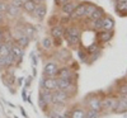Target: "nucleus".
<instances>
[{
  "mask_svg": "<svg viewBox=\"0 0 127 118\" xmlns=\"http://www.w3.org/2000/svg\"><path fill=\"white\" fill-rule=\"evenodd\" d=\"M70 99V94L64 91V90H54L52 91V104L56 105V107H60V105H65Z\"/></svg>",
  "mask_w": 127,
  "mask_h": 118,
  "instance_id": "obj_1",
  "label": "nucleus"
},
{
  "mask_svg": "<svg viewBox=\"0 0 127 118\" xmlns=\"http://www.w3.org/2000/svg\"><path fill=\"white\" fill-rule=\"evenodd\" d=\"M57 81V89L64 90L66 93H71V90L75 89V84H74V78H56Z\"/></svg>",
  "mask_w": 127,
  "mask_h": 118,
  "instance_id": "obj_2",
  "label": "nucleus"
},
{
  "mask_svg": "<svg viewBox=\"0 0 127 118\" xmlns=\"http://www.w3.org/2000/svg\"><path fill=\"white\" fill-rule=\"evenodd\" d=\"M59 70V65L55 61H48L43 66V76L45 78H56V74Z\"/></svg>",
  "mask_w": 127,
  "mask_h": 118,
  "instance_id": "obj_3",
  "label": "nucleus"
},
{
  "mask_svg": "<svg viewBox=\"0 0 127 118\" xmlns=\"http://www.w3.org/2000/svg\"><path fill=\"white\" fill-rule=\"evenodd\" d=\"M39 88H43V89H47V90H51L54 91L57 89V81H56V78H42L41 83H39Z\"/></svg>",
  "mask_w": 127,
  "mask_h": 118,
  "instance_id": "obj_4",
  "label": "nucleus"
},
{
  "mask_svg": "<svg viewBox=\"0 0 127 118\" xmlns=\"http://www.w3.org/2000/svg\"><path fill=\"white\" fill-rule=\"evenodd\" d=\"M10 55L13 56L14 59V62H20V60H22L23 55H24V51L22 47H19L17 43L12 46V51H10Z\"/></svg>",
  "mask_w": 127,
  "mask_h": 118,
  "instance_id": "obj_5",
  "label": "nucleus"
},
{
  "mask_svg": "<svg viewBox=\"0 0 127 118\" xmlns=\"http://www.w3.org/2000/svg\"><path fill=\"white\" fill-rule=\"evenodd\" d=\"M88 108L89 109H94V111H102V99L99 96H93L88 100Z\"/></svg>",
  "mask_w": 127,
  "mask_h": 118,
  "instance_id": "obj_6",
  "label": "nucleus"
},
{
  "mask_svg": "<svg viewBox=\"0 0 127 118\" xmlns=\"http://www.w3.org/2000/svg\"><path fill=\"white\" fill-rule=\"evenodd\" d=\"M33 14L38 20H43L46 18V14H47V6L45 4H38L36 6V10H34Z\"/></svg>",
  "mask_w": 127,
  "mask_h": 118,
  "instance_id": "obj_7",
  "label": "nucleus"
},
{
  "mask_svg": "<svg viewBox=\"0 0 127 118\" xmlns=\"http://www.w3.org/2000/svg\"><path fill=\"white\" fill-rule=\"evenodd\" d=\"M75 8H76V3H75V1H69V3H66V4L61 5V13H62L64 15L70 17V15L74 13Z\"/></svg>",
  "mask_w": 127,
  "mask_h": 118,
  "instance_id": "obj_8",
  "label": "nucleus"
},
{
  "mask_svg": "<svg viewBox=\"0 0 127 118\" xmlns=\"http://www.w3.org/2000/svg\"><path fill=\"white\" fill-rule=\"evenodd\" d=\"M39 98L43 100L47 105H52V91L41 88L39 89Z\"/></svg>",
  "mask_w": 127,
  "mask_h": 118,
  "instance_id": "obj_9",
  "label": "nucleus"
},
{
  "mask_svg": "<svg viewBox=\"0 0 127 118\" xmlns=\"http://www.w3.org/2000/svg\"><path fill=\"white\" fill-rule=\"evenodd\" d=\"M87 109L83 107H75L70 111V118H85Z\"/></svg>",
  "mask_w": 127,
  "mask_h": 118,
  "instance_id": "obj_10",
  "label": "nucleus"
},
{
  "mask_svg": "<svg viewBox=\"0 0 127 118\" xmlns=\"http://www.w3.org/2000/svg\"><path fill=\"white\" fill-rule=\"evenodd\" d=\"M85 9H87V3H79L76 4V8L74 10V13L70 15V17H76V18H80V17H85Z\"/></svg>",
  "mask_w": 127,
  "mask_h": 118,
  "instance_id": "obj_11",
  "label": "nucleus"
},
{
  "mask_svg": "<svg viewBox=\"0 0 127 118\" xmlns=\"http://www.w3.org/2000/svg\"><path fill=\"white\" fill-rule=\"evenodd\" d=\"M117 100L118 99H114V98H107L102 100V109H105V111H113L116 104H117Z\"/></svg>",
  "mask_w": 127,
  "mask_h": 118,
  "instance_id": "obj_12",
  "label": "nucleus"
},
{
  "mask_svg": "<svg viewBox=\"0 0 127 118\" xmlns=\"http://www.w3.org/2000/svg\"><path fill=\"white\" fill-rule=\"evenodd\" d=\"M114 28V20L112 17H103V24H102V30H113Z\"/></svg>",
  "mask_w": 127,
  "mask_h": 118,
  "instance_id": "obj_13",
  "label": "nucleus"
},
{
  "mask_svg": "<svg viewBox=\"0 0 127 118\" xmlns=\"http://www.w3.org/2000/svg\"><path fill=\"white\" fill-rule=\"evenodd\" d=\"M64 34H65V28H64V27H61V26H59V24H56V26L52 27V29H51V36L54 37V38H61Z\"/></svg>",
  "mask_w": 127,
  "mask_h": 118,
  "instance_id": "obj_14",
  "label": "nucleus"
},
{
  "mask_svg": "<svg viewBox=\"0 0 127 118\" xmlns=\"http://www.w3.org/2000/svg\"><path fill=\"white\" fill-rule=\"evenodd\" d=\"M56 78H74V74H72V71L69 69V67H59V70H57V74H56Z\"/></svg>",
  "mask_w": 127,
  "mask_h": 118,
  "instance_id": "obj_15",
  "label": "nucleus"
},
{
  "mask_svg": "<svg viewBox=\"0 0 127 118\" xmlns=\"http://www.w3.org/2000/svg\"><path fill=\"white\" fill-rule=\"evenodd\" d=\"M36 6H37V4L33 0H26L24 4H23V10L28 14H33L34 10H36Z\"/></svg>",
  "mask_w": 127,
  "mask_h": 118,
  "instance_id": "obj_16",
  "label": "nucleus"
},
{
  "mask_svg": "<svg viewBox=\"0 0 127 118\" xmlns=\"http://www.w3.org/2000/svg\"><path fill=\"white\" fill-rule=\"evenodd\" d=\"M5 14H8V17H10V18H17L20 14V9H18L13 4H9L8 5V10H6Z\"/></svg>",
  "mask_w": 127,
  "mask_h": 118,
  "instance_id": "obj_17",
  "label": "nucleus"
},
{
  "mask_svg": "<svg viewBox=\"0 0 127 118\" xmlns=\"http://www.w3.org/2000/svg\"><path fill=\"white\" fill-rule=\"evenodd\" d=\"M80 34V29L76 26H70L65 28V34L64 36H71V37H79Z\"/></svg>",
  "mask_w": 127,
  "mask_h": 118,
  "instance_id": "obj_18",
  "label": "nucleus"
},
{
  "mask_svg": "<svg viewBox=\"0 0 127 118\" xmlns=\"http://www.w3.org/2000/svg\"><path fill=\"white\" fill-rule=\"evenodd\" d=\"M98 37H99V41H102V42H108V41H111L112 37H113V32H112V30H109V32H107V30H100L99 33H98Z\"/></svg>",
  "mask_w": 127,
  "mask_h": 118,
  "instance_id": "obj_19",
  "label": "nucleus"
},
{
  "mask_svg": "<svg viewBox=\"0 0 127 118\" xmlns=\"http://www.w3.org/2000/svg\"><path fill=\"white\" fill-rule=\"evenodd\" d=\"M12 43L10 42H5V43H3L1 48H0V56H3V57H6L10 55V51H12Z\"/></svg>",
  "mask_w": 127,
  "mask_h": 118,
  "instance_id": "obj_20",
  "label": "nucleus"
},
{
  "mask_svg": "<svg viewBox=\"0 0 127 118\" xmlns=\"http://www.w3.org/2000/svg\"><path fill=\"white\" fill-rule=\"evenodd\" d=\"M104 17V12H103V9L102 8H95L94 10H93V13L89 15V18H90V20H97V19H102Z\"/></svg>",
  "mask_w": 127,
  "mask_h": 118,
  "instance_id": "obj_21",
  "label": "nucleus"
},
{
  "mask_svg": "<svg viewBox=\"0 0 127 118\" xmlns=\"http://www.w3.org/2000/svg\"><path fill=\"white\" fill-rule=\"evenodd\" d=\"M17 45L19 46V47H22V48H26L28 45H29V41H31V38H28L27 36H24V34H20L17 39Z\"/></svg>",
  "mask_w": 127,
  "mask_h": 118,
  "instance_id": "obj_22",
  "label": "nucleus"
},
{
  "mask_svg": "<svg viewBox=\"0 0 127 118\" xmlns=\"http://www.w3.org/2000/svg\"><path fill=\"white\" fill-rule=\"evenodd\" d=\"M56 57H57L59 61H62L64 62V61H66V57L70 59V52H69V50H60L56 53Z\"/></svg>",
  "mask_w": 127,
  "mask_h": 118,
  "instance_id": "obj_23",
  "label": "nucleus"
},
{
  "mask_svg": "<svg viewBox=\"0 0 127 118\" xmlns=\"http://www.w3.org/2000/svg\"><path fill=\"white\" fill-rule=\"evenodd\" d=\"M34 30H36L34 27H32V26H29V24H26L24 28H23V30H22V33H23L24 36H27L28 38H32V37L34 36Z\"/></svg>",
  "mask_w": 127,
  "mask_h": 118,
  "instance_id": "obj_24",
  "label": "nucleus"
},
{
  "mask_svg": "<svg viewBox=\"0 0 127 118\" xmlns=\"http://www.w3.org/2000/svg\"><path fill=\"white\" fill-rule=\"evenodd\" d=\"M92 24V29L93 30H100L102 29V24H103V18L102 19H97V20H90Z\"/></svg>",
  "mask_w": 127,
  "mask_h": 118,
  "instance_id": "obj_25",
  "label": "nucleus"
},
{
  "mask_svg": "<svg viewBox=\"0 0 127 118\" xmlns=\"http://www.w3.org/2000/svg\"><path fill=\"white\" fill-rule=\"evenodd\" d=\"M41 45H42V47H43L45 50H50L52 47V41H51L50 37H45L41 41Z\"/></svg>",
  "mask_w": 127,
  "mask_h": 118,
  "instance_id": "obj_26",
  "label": "nucleus"
},
{
  "mask_svg": "<svg viewBox=\"0 0 127 118\" xmlns=\"http://www.w3.org/2000/svg\"><path fill=\"white\" fill-rule=\"evenodd\" d=\"M97 8V5L93 4V3H87V9H85V17L89 18V15L93 13V10Z\"/></svg>",
  "mask_w": 127,
  "mask_h": 118,
  "instance_id": "obj_27",
  "label": "nucleus"
},
{
  "mask_svg": "<svg viewBox=\"0 0 127 118\" xmlns=\"http://www.w3.org/2000/svg\"><path fill=\"white\" fill-rule=\"evenodd\" d=\"M8 0H0V14H5L6 13V10H8Z\"/></svg>",
  "mask_w": 127,
  "mask_h": 118,
  "instance_id": "obj_28",
  "label": "nucleus"
},
{
  "mask_svg": "<svg viewBox=\"0 0 127 118\" xmlns=\"http://www.w3.org/2000/svg\"><path fill=\"white\" fill-rule=\"evenodd\" d=\"M66 41H67V43L70 46H76L79 43V41L80 38L79 37H71V36H66Z\"/></svg>",
  "mask_w": 127,
  "mask_h": 118,
  "instance_id": "obj_29",
  "label": "nucleus"
},
{
  "mask_svg": "<svg viewBox=\"0 0 127 118\" xmlns=\"http://www.w3.org/2000/svg\"><path fill=\"white\" fill-rule=\"evenodd\" d=\"M85 118H99V112L94 109H88Z\"/></svg>",
  "mask_w": 127,
  "mask_h": 118,
  "instance_id": "obj_30",
  "label": "nucleus"
},
{
  "mask_svg": "<svg viewBox=\"0 0 127 118\" xmlns=\"http://www.w3.org/2000/svg\"><path fill=\"white\" fill-rule=\"evenodd\" d=\"M10 4H13L14 6H17L18 9L22 10V9H23V4H24V1H23V0H12V1H10Z\"/></svg>",
  "mask_w": 127,
  "mask_h": 118,
  "instance_id": "obj_31",
  "label": "nucleus"
},
{
  "mask_svg": "<svg viewBox=\"0 0 127 118\" xmlns=\"http://www.w3.org/2000/svg\"><path fill=\"white\" fill-rule=\"evenodd\" d=\"M118 91H120L121 95H127V84H123L122 87H120Z\"/></svg>",
  "mask_w": 127,
  "mask_h": 118,
  "instance_id": "obj_32",
  "label": "nucleus"
},
{
  "mask_svg": "<svg viewBox=\"0 0 127 118\" xmlns=\"http://www.w3.org/2000/svg\"><path fill=\"white\" fill-rule=\"evenodd\" d=\"M69 1H72V0H55V4L56 5H64V4H66V3H69Z\"/></svg>",
  "mask_w": 127,
  "mask_h": 118,
  "instance_id": "obj_33",
  "label": "nucleus"
},
{
  "mask_svg": "<svg viewBox=\"0 0 127 118\" xmlns=\"http://www.w3.org/2000/svg\"><path fill=\"white\" fill-rule=\"evenodd\" d=\"M48 117H50V118H59V117H60V114H59V113H56V112H54V111H50Z\"/></svg>",
  "mask_w": 127,
  "mask_h": 118,
  "instance_id": "obj_34",
  "label": "nucleus"
},
{
  "mask_svg": "<svg viewBox=\"0 0 127 118\" xmlns=\"http://www.w3.org/2000/svg\"><path fill=\"white\" fill-rule=\"evenodd\" d=\"M55 46H61V43H62V41H61V38H54V42H52Z\"/></svg>",
  "mask_w": 127,
  "mask_h": 118,
  "instance_id": "obj_35",
  "label": "nucleus"
},
{
  "mask_svg": "<svg viewBox=\"0 0 127 118\" xmlns=\"http://www.w3.org/2000/svg\"><path fill=\"white\" fill-rule=\"evenodd\" d=\"M33 1L38 5V4H45V1H46V0H33Z\"/></svg>",
  "mask_w": 127,
  "mask_h": 118,
  "instance_id": "obj_36",
  "label": "nucleus"
},
{
  "mask_svg": "<svg viewBox=\"0 0 127 118\" xmlns=\"http://www.w3.org/2000/svg\"><path fill=\"white\" fill-rule=\"evenodd\" d=\"M3 37H4V33H3V30H0V41L3 39Z\"/></svg>",
  "mask_w": 127,
  "mask_h": 118,
  "instance_id": "obj_37",
  "label": "nucleus"
},
{
  "mask_svg": "<svg viewBox=\"0 0 127 118\" xmlns=\"http://www.w3.org/2000/svg\"><path fill=\"white\" fill-rule=\"evenodd\" d=\"M59 118H67V117H65V116H60Z\"/></svg>",
  "mask_w": 127,
  "mask_h": 118,
  "instance_id": "obj_38",
  "label": "nucleus"
},
{
  "mask_svg": "<svg viewBox=\"0 0 127 118\" xmlns=\"http://www.w3.org/2000/svg\"><path fill=\"white\" fill-rule=\"evenodd\" d=\"M1 46H3V42H1V41H0V48H1Z\"/></svg>",
  "mask_w": 127,
  "mask_h": 118,
  "instance_id": "obj_39",
  "label": "nucleus"
},
{
  "mask_svg": "<svg viewBox=\"0 0 127 118\" xmlns=\"http://www.w3.org/2000/svg\"><path fill=\"white\" fill-rule=\"evenodd\" d=\"M23 1H26V0H23Z\"/></svg>",
  "mask_w": 127,
  "mask_h": 118,
  "instance_id": "obj_40",
  "label": "nucleus"
},
{
  "mask_svg": "<svg viewBox=\"0 0 127 118\" xmlns=\"http://www.w3.org/2000/svg\"><path fill=\"white\" fill-rule=\"evenodd\" d=\"M126 1H127V0H126Z\"/></svg>",
  "mask_w": 127,
  "mask_h": 118,
  "instance_id": "obj_41",
  "label": "nucleus"
}]
</instances>
